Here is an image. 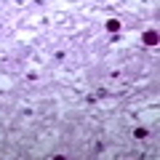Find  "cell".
<instances>
[{"label":"cell","mask_w":160,"mask_h":160,"mask_svg":"<svg viewBox=\"0 0 160 160\" xmlns=\"http://www.w3.org/2000/svg\"><path fill=\"white\" fill-rule=\"evenodd\" d=\"M144 43H147V46H155V43H158V32H144Z\"/></svg>","instance_id":"obj_1"},{"label":"cell","mask_w":160,"mask_h":160,"mask_svg":"<svg viewBox=\"0 0 160 160\" xmlns=\"http://www.w3.org/2000/svg\"><path fill=\"white\" fill-rule=\"evenodd\" d=\"M107 29H109V32H118V29H120V22H118V19H109V22H107Z\"/></svg>","instance_id":"obj_2"}]
</instances>
